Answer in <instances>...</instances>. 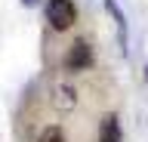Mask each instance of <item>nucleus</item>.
<instances>
[{
	"label": "nucleus",
	"mask_w": 148,
	"mask_h": 142,
	"mask_svg": "<svg viewBox=\"0 0 148 142\" xmlns=\"http://www.w3.org/2000/svg\"><path fill=\"white\" fill-rule=\"evenodd\" d=\"M46 22L56 31H68L77 22V10H74L71 0H49L46 3Z\"/></svg>",
	"instance_id": "1"
},
{
	"label": "nucleus",
	"mask_w": 148,
	"mask_h": 142,
	"mask_svg": "<svg viewBox=\"0 0 148 142\" xmlns=\"http://www.w3.org/2000/svg\"><path fill=\"white\" fill-rule=\"evenodd\" d=\"M92 65V49L86 40H74L71 49H68V56H65V68L68 71H86Z\"/></svg>",
	"instance_id": "2"
},
{
	"label": "nucleus",
	"mask_w": 148,
	"mask_h": 142,
	"mask_svg": "<svg viewBox=\"0 0 148 142\" xmlns=\"http://www.w3.org/2000/svg\"><path fill=\"white\" fill-rule=\"evenodd\" d=\"M99 142H120V123L114 114H105L99 123Z\"/></svg>",
	"instance_id": "3"
},
{
	"label": "nucleus",
	"mask_w": 148,
	"mask_h": 142,
	"mask_svg": "<svg viewBox=\"0 0 148 142\" xmlns=\"http://www.w3.org/2000/svg\"><path fill=\"white\" fill-rule=\"evenodd\" d=\"M105 10L114 16V22H117V34H120V49L127 53V22H123V12H120V6L114 3V0H105Z\"/></svg>",
	"instance_id": "4"
},
{
	"label": "nucleus",
	"mask_w": 148,
	"mask_h": 142,
	"mask_svg": "<svg viewBox=\"0 0 148 142\" xmlns=\"http://www.w3.org/2000/svg\"><path fill=\"white\" fill-rule=\"evenodd\" d=\"M74 102H77V99H74L71 86H56V105H59V108L68 111V108H74Z\"/></svg>",
	"instance_id": "5"
},
{
	"label": "nucleus",
	"mask_w": 148,
	"mask_h": 142,
	"mask_svg": "<svg viewBox=\"0 0 148 142\" xmlns=\"http://www.w3.org/2000/svg\"><path fill=\"white\" fill-rule=\"evenodd\" d=\"M40 142H65V133L59 130V127H46V130L40 133Z\"/></svg>",
	"instance_id": "6"
},
{
	"label": "nucleus",
	"mask_w": 148,
	"mask_h": 142,
	"mask_svg": "<svg viewBox=\"0 0 148 142\" xmlns=\"http://www.w3.org/2000/svg\"><path fill=\"white\" fill-rule=\"evenodd\" d=\"M22 3H25V6H37V3H40V0H22Z\"/></svg>",
	"instance_id": "7"
},
{
	"label": "nucleus",
	"mask_w": 148,
	"mask_h": 142,
	"mask_svg": "<svg viewBox=\"0 0 148 142\" xmlns=\"http://www.w3.org/2000/svg\"><path fill=\"white\" fill-rule=\"evenodd\" d=\"M145 77H148V74H145Z\"/></svg>",
	"instance_id": "8"
}]
</instances>
